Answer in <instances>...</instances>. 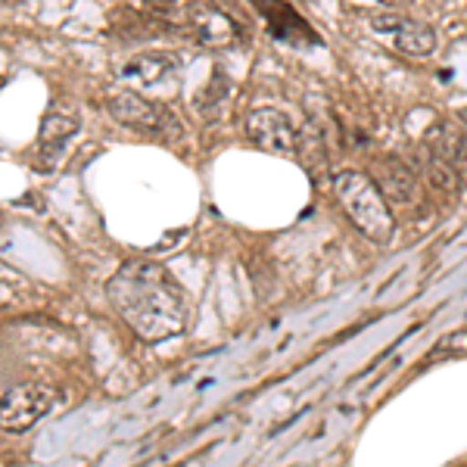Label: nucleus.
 I'll list each match as a JSON object with an SVG mask.
<instances>
[{
    "instance_id": "f257e3e1",
    "label": "nucleus",
    "mask_w": 467,
    "mask_h": 467,
    "mask_svg": "<svg viewBox=\"0 0 467 467\" xmlns=\"http://www.w3.org/2000/svg\"><path fill=\"white\" fill-rule=\"evenodd\" d=\"M107 299L112 312L144 343L171 340L187 327L184 287L150 259L125 262L107 281Z\"/></svg>"
},
{
    "instance_id": "f03ea898",
    "label": "nucleus",
    "mask_w": 467,
    "mask_h": 467,
    "mask_svg": "<svg viewBox=\"0 0 467 467\" xmlns=\"http://www.w3.org/2000/svg\"><path fill=\"white\" fill-rule=\"evenodd\" d=\"M334 193L340 200L343 213L349 215V222L365 234L371 244L387 246L396 237V218L389 209L387 197L378 191V184L371 175H361V171L343 169L334 175Z\"/></svg>"
},
{
    "instance_id": "7ed1b4c3",
    "label": "nucleus",
    "mask_w": 467,
    "mask_h": 467,
    "mask_svg": "<svg viewBox=\"0 0 467 467\" xmlns=\"http://www.w3.org/2000/svg\"><path fill=\"white\" fill-rule=\"evenodd\" d=\"M107 112L112 116V122L131 128L138 134H153V138H178L181 125L175 119V112L162 103L150 100V97L138 94L134 88H116L107 94Z\"/></svg>"
},
{
    "instance_id": "20e7f679",
    "label": "nucleus",
    "mask_w": 467,
    "mask_h": 467,
    "mask_svg": "<svg viewBox=\"0 0 467 467\" xmlns=\"http://www.w3.org/2000/svg\"><path fill=\"white\" fill-rule=\"evenodd\" d=\"M54 389L44 383H22L0 396V431L26 433L54 409Z\"/></svg>"
},
{
    "instance_id": "39448f33",
    "label": "nucleus",
    "mask_w": 467,
    "mask_h": 467,
    "mask_svg": "<svg viewBox=\"0 0 467 467\" xmlns=\"http://www.w3.org/2000/svg\"><path fill=\"white\" fill-rule=\"evenodd\" d=\"M81 128V116L78 109L72 107L69 100H54L47 107L41 119V131H37V150H41V171L57 169V160L63 156L69 138H75V131Z\"/></svg>"
},
{
    "instance_id": "423d86ee",
    "label": "nucleus",
    "mask_w": 467,
    "mask_h": 467,
    "mask_svg": "<svg viewBox=\"0 0 467 467\" xmlns=\"http://www.w3.org/2000/svg\"><path fill=\"white\" fill-rule=\"evenodd\" d=\"M246 138H250L253 147L277 156H290L299 150V131L281 109L271 107H259L246 116Z\"/></svg>"
},
{
    "instance_id": "0eeeda50",
    "label": "nucleus",
    "mask_w": 467,
    "mask_h": 467,
    "mask_svg": "<svg viewBox=\"0 0 467 467\" xmlns=\"http://www.w3.org/2000/svg\"><path fill=\"white\" fill-rule=\"evenodd\" d=\"M371 28L378 35H387L393 41V47H399L409 57H431L436 50V32L427 22L402 16V13H374Z\"/></svg>"
},
{
    "instance_id": "6e6552de",
    "label": "nucleus",
    "mask_w": 467,
    "mask_h": 467,
    "mask_svg": "<svg viewBox=\"0 0 467 467\" xmlns=\"http://www.w3.org/2000/svg\"><path fill=\"white\" fill-rule=\"evenodd\" d=\"M184 19H187V32L202 47H234L240 41V26L228 13L215 10L213 4H191Z\"/></svg>"
},
{
    "instance_id": "1a4fd4ad",
    "label": "nucleus",
    "mask_w": 467,
    "mask_h": 467,
    "mask_svg": "<svg viewBox=\"0 0 467 467\" xmlns=\"http://www.w3.org/2000/svg\"><path fill=\"white\" fill-rule=\"evenodd\" d=\"M371 181L393 206H411L418 200V175L399 156H380V160H374Z\"/></svg>"
},
{
    "instance_id": "9d476101",
    "label": "nucleus",
    "mask_w": 467,
    "mask_h": 467,
    "mask_svg": "<svg viewBox=\"0 0 467 467\" xmlns=\"http://www.w3.org/2000/svg\"><path fill=\"white\" fill-rule=\"evenodd\" d=\"M255 10L265 16L268 22V32L277 37V41H287V44H318V35L308 28V22L293 10L290 4L284 0H253Z\"/></svg>"
},
{
    "instance_id": "9b49d317",
    "label": "nucleus",
    "mask_w": 467,
    "mask_h": 467,
    "mask_svg": "<svg viewBox=\"0 0 467 467\" xmlns=\"http://www.w3.org/2000/svg\"><path fill=\"white\" fill-rule=\"evenodd\" d=\"M119 75L134 88H153L162 85L165 78H175L178 75V59L169 54H144L134 57L119 69Z\"/></svg>"
},
{
    "instance_id": "f8f14e48",
    "label": "nucleus",
    "mask_w": 467,
    "mask_h": 467,
    "mask_svg": "<svg viewBox=\"0 0 467 467\" xmlns=\"http://www.w3.org/2000/svg\"><path fill=\"white\" fill-rule=\"evenodd\" d=\"M427 147H433L442 160L451 162V169L458 175H467V131L451 122H440L431 128V134L424 138Z\"/></svg>"
},
{
    "instance_id": "ddd939ff",
    "label": "nucleus",
    "mask_w": 467,
    "mask_h": 467,
    "mask_svg": "<svg viewBox=\"0 0 467 467\" xmlns=\"http://www.w3.org/2000/svg\"><path fill=\"white\" fill-rule=\"evenodd\" d=\"M231 100V85L224 75H213V81H209L206 88H200L197 100H193V107L202 119H218L224 109V103Z\"/></svg>"
},
{
    "instance_id": "4468645a",
    "label": "nucleus",
    "mask_w": 467,
    "mask_h": 467,
    "mask_svg": "<svg viewBox=\"0 0 467 467\" xmlns=\"http://www.w3.org/2000/svg\"><path fill=\"white\" fill-rule=\"evenodd\" d=\"M424 175L431 178V184L436 187V191L451 193V191H458V184H462V175L451 169V162L442 160V156L427 144H424Z\"/></svg>"
},
{
    "instance_id": "2eb2a0df",
    "label": "nucleus",
    "mask_w": 467,
    "mask_h": 467,
    "mask_svg": "<svg viewBox=\"0 0 467 467\" xmlns=\"http://www.w3.org/2000/svg\"><path fill=\"white\" fill-rule=\"evenodd\" d=\"M440 356H467V327L451 330V334H446L433 346L431 358H440Z\"/></svg>"
},
{
    "instance_id": "dca6fc26",
    "label": "nucleus",
    "mask_w": 467,
    "mask_h": 467,
    "mask_svg": "<svg viewBox=\"0 0 467 467\" xmlns=\"http://www.w3.org/2000/svg\"><path fill=\"white\" fill-rule=\"evenodd\" d=\"M147 6H153V10H178L184 0H144Z\"/></svg>"
},
{
    "instance_id": "f3484780",
    "label": "nucleus",
    "mask_w": 467,
    "mask_h": 467,
    "mask_svg": "<svg viewBox=\"0 0 467 467\" xmlns=\"http://www.w3.org/2000/svg\"><path fill=\"white\" fill-rule=\"evenodd\" d=\"M383 4H387V6H409L411 0H383Z\"/></svg>"
},
{
    "instance_id": "a211bd4d",
    "label": "nucleus",
    "mask_w": 467,
    "mask_h": 467,
    "mask_svg": "<svg viewBox=\"0 0 467 467\" xmlns=\"http://www.w3.org/2000/svg\"><path fill=\"white\" fill-rule=\"evenodd\" d=\"M458 116H462V122L467 125V107H462V112H458Z\"/></svg>"
},
{
    "instance_id": "6ab92c4d",
    "label": "nucleus",
    "mask_w": 467,
    "mask_h": 467,
    "mask_svg": "<svg viewBox=\"0 0 467 467\" xmlns=\"http://www.w3.org/2000/svg\"><path fill=\"white\" fill-rule=\"evenodd\" d=\"M0 85H4V75H0Z\"/></svg>"
}]
</instances>
